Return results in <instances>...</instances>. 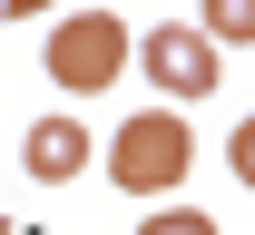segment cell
Returning <instances> with one entry per match:
<instances>
[{"label": "cell", "instance_id": "cell-1", "mask_svg": "<svg viewBox=\"0 0 255 235\" xmlns=\"http://www.w3.org/2000/svg\"><path fill=\"white\" fill-rule=\"evenodd\" d=\"M187 167H196V137H187V118H177V108L128 118L118 147H108V176H118L128 196H177V186H187Z\"/></svg>", "mask_w": 255, "mask_h": 235}, {"label": "cell", "instance_id": "cell-2", "mask_svg": "<svg viewBox=\"0 0 255 235\" xmlns=\"http://www.w3.org/2000/svg\"><path fill=\"white\" fill-rule=\"evenodd\" d=\"M118 69H137V39H128L118 10H69L59 30H49V78H59L69 98L118 88Z\"/></svg>", "mask_w": 255, "mask_h": 235}, {"label": "cell", "instance_id": "cell-3", "mask_svg": "<svg viewBox=\"0 0 255 235\" xmlns=\"http://www.w3.org/2000/svg\"><path fill=\"white\" fill-rule=\"evenodd\" d=\"M137 69H147V88H157V98H216L226 49L196 30V20H157V30L137 39Z\"/></svg>", "mask_w": 255, "mask_h": 235}, {"label": "cell", "instance_id": "cell-4", "mask_svg": "<svg viewBox=\"0 0 255 235\" xmlns=\"http://www.w3.org/2000/svg\"><path fill=\"white\" fill-rule=\"evenodd\" d=\"M89 157H98V147H89V128H79V118H39V128L20 137V167H30L39 186H69Z\"/></svg>", "mask_w": 255, "mask_h": 235}, {"label": "cell", "instance_id": "cell-5", "mask_svg": "<svg viewBox=\"0 0 255 235\" xmlns=\"http://www.w3.org/2000/svg\"><path fill=\"white\" fill-rule=\"evenodd\" d=\"M196 30L216 49H236V39H255V0H196Z\"/></svg>", "mask_w": 255, "mask_h": 235}, {"label": "cell", "instance_id": "cell-6", "mask_svg": "<svg viewBox=\"0 0 255 235\" xmlns=\"http://www.w3.org/2000/svg\"><path fill=\"white\" fill-rule=\"evenodd\" d=\"M137 235H216V216H206V206H157Z\"/></svg>", "mask_w": 255, "mask_h": 235}, {"label": "cell", "instance_id": "cell-7", "mask_svg": "<svg viewBox=\"0 0 255 235\" xmlns=\"http://www.w3.org/2000/svg\"><path fill=\"white\" fill-rule=\"evenodd\" d=\"M226 167H236V186H255V118H236V137H226Z\"/></svg>", "mask_w": 255, "mask_h": 235}, {"label": "cell", "instance_id": "cell-8", "mask_svg": "<svg viewBox=\"0 0 255 235\" xmlns=\"http://www.w3.org/2000/svg\"><path fill=\"white\" fill-rule=\"evenodd\" d=\"M0 10H10V20H39V10H59V0H0Z\"/></svg>", "mask_w": 255, "mask_h": 235}]
</instances>
